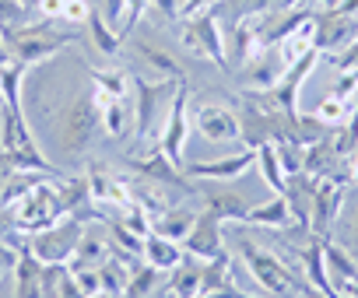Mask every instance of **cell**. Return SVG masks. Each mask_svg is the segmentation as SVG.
I'll return each mask as SVG.
<instances>
[{
  "label": "cell",
  "instance_id": "cell-14",
  "mask_svg": "<svg viewBox=\"0 0 358 298\" xmlns=\"http://www.w3.org/2000/svg\"><path fill=\"white\" fill-rule=\"evenodd\" d=\"M99 95V91H95ZM99 109H102V133L120 140L134 133V102L130 98H113V95H99Z\"/></svg>",
  "mask_w": 358,
  "mask_h": 298
},
{
  "label": "cell",
  "instance_id": "cell-23",
  "mask_svg": "<svg viewBox=\"0 0 358 298\" xmlns=\"http://www.w3.org/2000/svg\"><path fill=\"white\" fill-rule=\"evenodd\" d=\"M257 169H260L264 183H267L274 193H285V186H288V176H285V169H281V158H278V144H274V140H267V144H260V147H257Z\"/></svg>",
  "mask_w": 358,
  "mask_h": 298
},
{
  "label": "cell",
  "instance_id": "cell-18",
  "mask_svg": "<svg viewBox=\"0 0 358 298\" xmlns=\"http://www.w3.org/2000/svg\"><path fill=\"white\" fill-rule=\"evenodd\" d=\"M201 197H204V211L215 214L218 221H239V225H243L246 214H250V207L243 204V197L232 193V190H211V186H208Z\"/></svg>",
  "mask_w": 358,
  "mask_h": 298
},
{
  "label": "cell",
  "instance_id": "cell-42",
  "mask_svg": "<svg viewBox=\"0 0 358 298\" xmlns=\"http://www.w3.org/2000/svg\"><path fill=\"white\" fill-rule=\"evenodd\" d=\"M22 4H25V8H32V11H36V4H39V0H22Z\"/></svg>",
  "mask_w": 358,
  "mask_h": 298
},
{
  "label": "cell",
  "instance_id": "cell-19",
  "mask_svg": "<svg viewBox=\"0 0 358 298\" xmlns=\"http://www.w3.org/2000/svg\"><path fill=\"white\" fill-rule=\"evenodd\" d=\"M134 53L158 74V81H183V67H179V60L172 53H165V50H158L144 39H134Z\"/></svg>",
  "mask_w": 358,
  "mask_h": 298
},
{
  "label": "cell",
  "instance_id": "cell-20",
  "mask_svg": "<svg viewBox=\"0 0 358 298\" xmlns=\"http://www.w3.org/2000/svg\"><path fill=\"white\" fill-rule=\"evenodd\" d=\"M25 74H29V64H22V60H11L8 67H0V102L11 112H25V102H22Z\"/></svg>",
  "mask_w": 358,
  "mask_h": 298
},
{
  "label": "cell",
  "instance_id": "cell-15",
  "mask_svg": "<svg viewBox=\"0 0 358 298\" xmlns=\"http://www.w3.org/2000/svg\"><path fill=\"white\" fill-rule=\"evenodd\" d=\"M109 256H113V242L106 235H99L95 228L85 225V235H81V242H78V249H74V256H71L67 267L71 270H99Z\"/></svg>",
  "mask_w": 358,
  "mask_h": 298
},
{
  "label": "cell",
  "instance_id": "cell-27",
  "mask_svg": "<svg viewBox=\"0 0 358 298\" xmlns=\"http://www.w3.org/2000/svg\"><path fill=\"white\" fill-rule=\"evenodd\" d=\"M36 11L32 8H25L22 0H0V36H8V32H15V29H22V25H29V18H32Z\"/></svg>",
  "mask_w": 358,
  "mask_h": 298
},
{
  "label": "cell",
  "instance_id": "cell-30",
  "mask_svg": "<svg viewBox=\"0 0 358 298\" xmlns=\"http://www.w3.org/2000/svg\"><path fill=\"white\" fill-rule=\"evenodd\" d=\"M348 109H351L348 98H337V95L330 91L327 98H320V105H316V119H320L323 126H327V123H337V126H341V123L348 119Z\"/></svg>",
  "mask_w": 358,
  "mask_h": 298
},
{
  "label": "cell",
  "instance_id": "cell-1",
  "mask_svg": "<svg viewBox=\"0 0 358 298\" xmlns=\"http://www.w3.org/2000/svg\"><path fill=\"white\" fill-rule=\"evenodd\" d=\"M57 133H60V147H64L67 158H81L88 147H92V140L102 133V109H99V95H95V81L92 77L64 105L60 123H57Z\"/></svg>",
  "mask_w": 358,
  "mask_h": 298
},
{
  "label": "cell",
  "instance_id": "cell-39",
  "mask_svg": "<svg viewBox=\"0 0 358 298\" xmlns=\"http://www.w3.org/2000/svg\"><path fill=\"white\" fill-rule=\"evenodd\" d=\"M218 0H183V18H190V15H201V11H208V8H215Z\"/></svg>",
  "mask_w": 358,
  "mask_h": 298
},
{
  "label": "cell",
  "instance_id": "cell-3",
  "mask_svg": "<svg viewBox=\"0 0 358 298\" xmlns=\"http://www.w3.org/2000/svg\"><path fill=\"white\" fill-rule=\"evenodd\" d=\"M176 84L183 81H144V77H134V137L137 140H148L151 130H162L165 123V112L176 98Z\"/></svg>",
  "mask_w": 358,
  "mask_h": 298
},
{
  "label": "cell",
  "instance_id": "cell-16",
  "mask_svg": "<svg viewBox=\"0 0 358 298\" xmlns=\"http://www.w3.org/2000/svg\"><path fill=\"white\" fill-rule=\"evenodd\" d=\"M194 221H197V211H190V207H165L162 214L151 218V232H155V235H165V239H172V242L183 246V239L190 235Z\"/></svg>",
  "mask_w": 358,
  "mask_h": 298
},
{
  "label": "cell",
  "instance_id": "cell-26",
  "mask_svg": "<svg viewBox=\"0 0 358 298\" xmlns=\"http://www.w3.org/2000/svg\"><path fill=\"white\" fill-rule=\"evenodd\" d=\"M92 81H95V91L99 95H113V98H127V88L134 84L120 67H109V70H92Z\"/></svg>",
  "mask_w": 358,
  "mask_h": 298
},
{
  "label": "cell",
  "instance_id": "cell-7",
  "mask_svg": "<svg viewBox=\"0 0 358 298\" xmlns=\"http://www.w3.org/2000/svg\"><path fill=\"white\" fill-rule=\"evenodd\" d=\"M11 214H15V221H18V228L25 235L60 221L64 211H60V200H57V183H46V179L36 183L18 204H11Z\"/></svg>",
  "mask_w": 358,
  "mask_h": 298
},
{
  "label": "cell",
  "instance_id": "cell-5",
  "mask_svg": "<svg viewBox=\"0 0 358 298\" xmlns=\"http://www.w3.org/2000/svg\"><path fill=\"white\" fill-rule=\"evenodd\" d=\"M81 235H85V221L64 214V218L53 221L50 228L32 232L29 242H25V249H29L39 263H71V256H74Z\"/></svg>",
  "mask_w": 358,
  "mask_h": 298
},
{
  "label": "cell",
  "instance_id": "cell-34",
  "mask_svg": "<svg viewBox=\"0 0 358 298\" xmlns=\"http://www.w3.org/2000/svg\"><path fill=\"white\" fill-rule=\"evenodd\" d=\"M102 18H106V25L109 29H123V18H127V0H106V11H102Z\"/></svg>",
  "mask_w": 358,
  "mask_h": 298
},
{
  "label": "cell",
  "instance_id": "cell-36",
  "mask_svg": "<svg viewBox=\"0 0 358 298\" xmlns=\"http://www.w3.org/2000/svg\"><path fill=\"white\" fill-rule=\"evenodd\" d=\"M71 274H74L78 288L85 291V298H88V295H95V291L102 288V284H99V270H71Z\"/></svg>",
  "mask_w": 358,
  "mask_h": 298
},
{
  "label": "cell",
  "instance_id": "cell-21",
  "mask_svg": "<svg viewBox=\"0 0 358 298\" xmlns=\"http://www.w3.org/2000/svg\"><path fill=\"white\" fill-rule=\"evenodd\" d=\"M243 225H250V228H288L292 225V214H288L285 193H278L274 200H267L260 207H250V214H246Z\"/></svg>",
  "mask_w": 358,
  "mask_h": 298
},
{
  "label": "cell",
  "instance_id": "cell-12",
  "mask_svg": "<svg viewBox=\"0 0 358 298\" xmlns=\"http://www.w3.org/2000/svg\"><path fill=\"white\" fill-rule=\"evenodd\" d=\"M257 165V151L246 147L239 155H229V158H215V162H194V165H183V172L190 179H208V183H225V179H239L246 169Z\"/></svg>",
  "mask_w": 358,
  "mask_h": 298
},
{
  "label": "cell",
  "instance_id": "cell-4",
  "mask_svg": "<svg viewBox=\"0 0 358 298\" xmlns=\"http://www.w3.org/2000/svg\"><path fill=\"white\" fill-rule=\"evenodd\" d=\"M179 22H183V29H179V46H183L187 53H194L197 60H211L222 70H229L222 22H218V15L211 8L201 11V15H190V18H179Z\"/></svg>",
  "mask_w": 358,
  "mask_h": 298
},
{
  "label": "cell",
  "instance_id": "cell-31",
  "mask_svg": "<svg viewBox=\"0 0 358 298\" xmlns=\"http://www.w3.org/2000/svg\"><path fill=\"white\" fill-rule=\"evenodd\" d=\"M299 140L309 147V144H316V140H323V123L316 119V112L313 116H299Z\"/></svg>",
  "mask_w": 358,
  "mask_h": 298
},
{
  "label": "cell",
  "instance_id": "cell-28",
  "mask_svg": "<svg viewBox=\"0 0 358 298\" xmlns=\"http://www.w3.org/2000/svg\"><path fill=\"white\" fill-rule=\"evenodd\" d=\"M155 284H158V270H155L151 263H141V267H137V270L130 274L123 298H151Z\"/></svg>",
  "mask_w": 358,
  "mask_h": 298
},
{
  "label": "cell",
  "instance_id": "cell-8",
  "mask_svg": "<svg viewBox=\"0 0 358 298\" xmlns=\"http://www.w3.org/2000/svg\"><path fill=\"white\" fill-rule=\"evenodd\" d=\"M187 105H190V91L179 84V91H176V98H172V105L165 112L162 133H158V151L172 165H179V169L187 165L183 162V155H187V133H190V109Z\"/></svg>",
  "mask_w": 358,
  "mask_h": 298
},
{
  "label": "cell",
  "instance_id": "cell-41",
  "mask_svg": "<svg viewBox=\"0 0 358 298\" xmlns=\"http://www.w3.org/2000/svg\"><path fill=\"white\" fill-rule=\"evenodd\" d=\"M88 298H120V295H113V291H102V288H99V291H95V295H88Z\"/></svg>",
  "mask_w": 358,
  "mask_h": 298
},
{
  "label": "cell",
  "instance_id": "cell-38",
  "mask_svg": "<svg viewBox=\"0 0 358 298\" xmlns=\"http://www.w3.org/2000/svg\"><path fill=\"white\" fill-rule=\"evenodd\" d=\"M57 298H85V291L78 288V281H74V274H67V281L60 284V291H57Z\"/></svg>",
  "mask_w": 358,
  "mask_h": 298
},
{
  "label": "cell",
  "instance_id": "cell-11",
  "mask_svg": "<svg viewBox=\"0 0 358 298\" xmlns=\"http://www.w3.org/2000/svg\"><path fill=\"white\" fill-rule=\"evenodd\" d=\"M183 253H187V256H197V260H204V263L215 260V256H222V253H225L222 221H218L215 214L201 211L197 221H194V228H190V235L183 239Z\"/></svg>",
  "mask_w": 358,
  "mask_h": 298
},
{
  "label": "cell",
  "instance_id": "cell-22",
  "mask_svg": "<svg viewBox=\"0 0 358 298\" xmlns=\"http://www.w3.org/2000/svg\"><path fill=\"white\" fill-rule=\"evenodd\" d=\"M39 274H43V263H39L29 249H22V253H18V263H15V270H11L15 295H18V298H39Z\"/></svg>",
  "mask_w": 358,
  "mask_h": 298
},
{
  "label": "cell",
  "instance_id": "cell-43",
  "mask_svg": "<svg viewBox=\"0 0 358 298\" xmlns=\"http://www.w3.org/2000/svg\"><path fill=\"white\" fill-rule=\"evenodd\" d=\"M355 155H358V151H355ZM351 183H358V172H351Z\"/></svg>",
  "mask_w": 358,
  "mask_h": 298
},
{
  "label": "cell",
  "instance_id": "cell-35",
  "mask_svg": "<svg viewBox=\"0 0 358 298\" xmlns=\"http://www.w3.org/2000/svg\"><path fill=\"white\" fill-rule=\"evenodd\" d=\"M18 253H22V249H15V246H8V242H0V281L11 277V270H15V263H18Z\"/></svg>",
  "mask_w": 358,
  "mask_h": 298
},
{
  "label": "cell",
  "instance_id": "cell-9",
  "mask_svg": "<svg viewBox=\"0 0 358 298\" xmlns=\"http://www.w3.org/2000/svg\"><path fill=\"white\" fill-rule=\"evenodd\" d=\"M190 126L208 140V144H232L239 140V116L236 109L222 105V102H197L190 112Z\"/></svg>",
  "mask_w": 358,
  "mask_h": 298
},
{
  "label": "cell",
  "instance_id": "cell-13",
  "mask_svg": "<svg viewBox=\"0 0 358 298\" xmlns=\"http://www.w3.org/2000/svg\"><path fill=\"white\" fill-rule=\"evenodd\" d=\"M323 260H327V277H330L337 298H351V291L358 284V260L330 239H323Z\"/></svg>",
  "mask_w": 358,
  "mask_h": 298
},
{
  "label": "cell",
  "instance_id": "cell-10",
  "mask_svg": "<svg viewBox=\"0 0 358 298\" xmlns=\"http://www.w3.org/2000/svg\"><path fill=\"white\" fill-rule=\"evenodd\" d=\"M313 25H316V53H323V57H334L358 39V15L320 11V15H313Z\"/></svg>",
  "mask_w": 358,
  "mask_h": 298
},
{
  "label": "cell",
  "instance_id": "cell-17",
  "mask_svg": "<svg viewBox=\"0 0 358 298\" xmlns=\"http://www.w3.org/2000/svg\"><path fill=\"white\" fill-rule=\"evenodd\" d=\"M144 263H151L158 274H169V270H176L179 263H183V246L165 239V235L148 232V239H144Z\"/></svg>",
  "mask_w": 358,
  "mask_h": 298
},
{
  "label": "cell",
  "instance_id": "cell-6",
  "mask_svg": "<svg viewBox=\"0 0 358 298\" xmlns=\"http://www.w3.org/2000/svg\"><path fill=\"white\" fill-rule=\"evenodd\" d=\"M236 242H239V249H243V260H246V267H250L253 281H257L267 295H274V298H295L292 270L274 256V249H264V246L250 242L246 235H239Z\"/></svg>",
  "mask_w": 358,
  "mask_h": 298
},
{
  "label": "cell",
  "instance_id": "cell-33",
  "mask_svg": "<svg viewBox=\"0 0 358 298\" xmlns=\"http://www.w3.org/2000/svg\"><path fill=\"white\" fill-rule=\"evenodd\" d=\"M64 4H67V0H39V4H36V18L39 22H64Z\"/></svg>",
  "mask_w": 358,
  "mask_h": 298
},
{
  "label": "cell",
  "instance_id": "cell-37",
  "mask_svg": "<svg viewBox=\"0 0 358 298\" xmlns=\"http://www.w3.org/2000/svg\"><path fill=\"white\" fill-rule=\"evenodd\" d=\"M151 8H158L169 22H179V18H183V0H151Z\"/></svg>",
  "mask_w": 358,
  "mask_h": 298
},
{
  "label": "cell",
  "instance_id": "cell-25",
  "mask_svg": "<svg viewBox=\"0 0 358 298\" xmlns=\"http://www.w3.org/2000/svg\"><path fill=\"white\" fill-rule=\"evenodd\" d=\"M229 274H232V256L229 253L208 260L204 270H201V291H225V288H232Z\"/></svg>",
  "mask_w": 358,
  "mask_h": 298
},
{
  "label": "cell",
  "instance_id": "cell-24",
  "mask_svg": "<svg viewBox=\"0 0 358 298\" xmlns=\"http://www.w3.org/2000/svg\"><path fill=\"white\" fill-rule=\"evenodd\" d=\"M85 29H88V36H92V43H95V50H99V53L113 57V53L120 50V32L106 25L102 11H92V15H88V22H85Z\"/></svg>",
  "mask_w": 358,
  "mask_h": 298
},
{
  "label": "cell",
  "instance_id": "cell-29",
  "mask_svg": "<svg viewBox=\"0 0 358 298\" xmlns=\"http://www.w3.org/2000/svg\"><path fill=\"white\" fill-rule=\"evenodd\" d=\"M341 211H344V214H341V225H344V232H348L341 246L358 260V197H344V207H341Z\"/></svg>",
  "mask_w": 358,
  "mask_h": 298
},
{
  "label": "cell",
  "instance_id": "cell-40",
  "mask_svg": "<svg viewBox=\"0 0 358 298\" xmlns=\"http://www.w3.org/2000/svg\"><path fill=\"white\" fill-rule=\"evenodd\" d=\"M8 64H11V50H8L4 36H0V67H8Z\"/></svg>",
  "mask_w": 358,
  "mask_h": 298
},
{
  "label": "cell",
  "instance_id": "cell-2",
  "mask_svg": "<svg viewBox=\"0 0 358 298\" xmlns=\"http://www.w3.org/2000/svg\"><path fill=\"white\" fill-rule=\"evenodd\" d=\"M4 43H8L15 60L36 67V64H46V60L60 57L71 43H78V32H57L53 22H39V25H22V29L8 32Z\"/></svg>",
  "mask_w": 358,
  "mask_h": 298
},
{
  "label": "cell",
  "instance_id": "cell-32",
  "mask_svg": "<svg viewBox=\"0 0 358 298\" xmlns=\"http://www.w3.org/2000/svg\"><path fill=\"white\" fill-rule=\"evenodd\" d=\"M88 15H92L88 0H67V4H64V22L67 25H85Z\"/></svg>",
  "mask_w": 358,
  "mask_h": 298
}]
</instances>
